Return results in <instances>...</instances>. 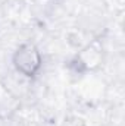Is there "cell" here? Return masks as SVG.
Instances as JSON below:
<instances>
[{
    "label": "cell",
    "instance_id": "1",
    "mask_svg": "<svg viewBox=\"0 0 125 126\" xmlns=\"http://www.w3.org/2000/svg\"><path fill=\"white\" fill-rule=\"evenodd\" d=\"M12 62L21 75L31 78L41 67V54L32 43H25L16 48Z\"/></svg>",
    "mask_w": 125,
    "mask_h": 126
}]
</instances>
